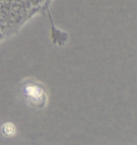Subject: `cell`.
<instances>
[{
  "instance_id": "1",
  "label": "cell",
  "mask_w": 137,
  "mask_h": 145,
  "mask_svg": "<svg viewBox=\"0 0 137 145\" xmlns=\"http://www.w3.org/2000/svg\"><path fill=\"white\" fill-rule=\"evenodd\" d=\"M26 92L28 96L35 100L40 99L43 95L42 90L38 87L34 85L27 86L26 88Z\"/></svg>"
},
{
  "instance_id": "2",
  "label": "cell",
  "mask_w": 137,
  "mask_h": 145,
  "mask_svg": "<svg viewBox=\"0 0 137 145\" xmlns=\"http://www.w3.org/2000/svg\"><path fill=\"white\" fill-rule=\"evenodd\" d=\"M14 132H15V129L12 124H7L3 127V132L5 135H12L14 133Z\"/></svg>"
}]
</instances>
